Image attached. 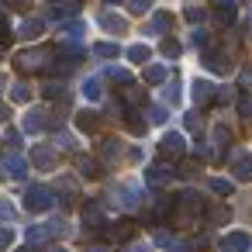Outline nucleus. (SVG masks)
Segmentation results:
<instances>
[{
	"mask_svg": "<svg viewBox=\"0 0 252 252\" xmlns=\"http://www.w3.org/2000/svg\"><path fill=\"white\" fill-rule=\"evenodd\" d=\"M14 66H18L21 73H35V69L49 66V49H28V52H21V56L14 59Z\"/></svg>",
	"mask_w": 252,
	"mask_h": 252,
	"instance_id": "nucleus-1",
	"label": "nucleus"
},
{
	"mask_svg": "<svg viewBox=\"0 0 252 252\" xmlns=\"http://www.w3.org/2000/svg\"><path fill=\"white\" fill-rule=\"evenodd\" d=\"M52 204H56V193L49 187H28V193H25V207L28 211H49Z\"/></svg>",
	"mask_w": 252,
	"mask_h": 252,
	"instance_id": "nucleus-2",
	"label": "nucleus"
},
{
	"mask_svg": "<svg viewBox=\"0 0 252 252\" xmlns=\"http://www.w3.org/2000/svg\"><path fill=\"white\" fill-rule=\"evenodd\" d=\"M159 152H162L166 159H180V156L187 152V138H183V135H176V131H169V135H162Z\"/></svg>",
	"mask_w": 252,
	"mask_h": 252,
	"instance_id": "nucleus-3",
	"label": "nucleus"
},
{
	"mask_svg": "<svg viewBox=\"0 0 252 252\" xmlns=\"http://www.w3.org/2000/svg\"><path fill=\"white\" fill-rule=\"evenodd\" d=\"M249 245H252V238H249L245 231H231V235L221 238V249H224V252H245Z\"/></svg>",
	"mask_w": 252,
	"mask_h": 252,
	"instance_id": "nucleus-4",
	"label": "nucleus"
},
{
	"mask_svg": "<svg viewBox=\"0 0 252 252\" xmlns=\"http://www.w3.org/2000/svg\"><path fill=\"white\" fill-rule=\"evenodd\" d=\"M169 176H173V166H166V162H156V166H149V173H145V180H149L152 187H162Z\"/></svg>",
	"mask_w": 252,
	"mask_h": 252,
	"instance_id": "nucleus-5",
	"label": "nucleus"
},
{
	"mask_svg": "<svg viewBox=\"0 0 252 252\" xmlns=\"http://www.w3.org/2000/svg\"><path fill=\"white\" fill-rule=\"evenodd\" d=\"M231 159H235V169H231V176H238V180H249V176H252V156H245V152H235Z\"/></svg>",
	"mask_w": 252,
	"mask_h": 252,
	"instance_id": "nucleus-6",
	"label": "nucleus"
},
{
	"mask_svg": "<svg viewBox=\"0 0 252 252\" xmlns=\"http://www.w3.org/2000/svg\"><path fill=\"white\" fill-rule=\"evenodd\" d=\"M214 94H218L214 83H207V80H197V83H193V100H197V104H211Z\"/></svg>",
	"mask_w": 252,
	"mask_h": 252,
	"instance_id": "nucleus-7",
	"label": "nucleus"
},
{
	"mask_svg": "<svg viewBox=\"0 0 252 252\" xmlns=\"http://www.w3.org/2000/svg\"><path fill=\"white\" fill-rule=\"evenodd\" d=\"M32 159H35V166H42V169H52V166H56V152H52V145H38V149L32 152Z\"/></svg>",
	"mask_w": 252,
	"mask_h": 252,
	"instance_id": "nucleus-8",
	"label": "nucleus"
},
{
	"mask_svg": "<svg viewBox=\"0 0 252 252\" xmlns=\"http://www.w3.org/2000/svg\"><path fill=\"white\" fill-rule=\"evenodd\" d=\"M100 28H104V32H111V35H125V28H128V25H125L118 14H100Z\"/></svg>",
	"mask_w": 252,
	"mask_h": 252,
	"instance_id": "nucleus-9",
	"label": "nucleus"
},
{
	"mask_svg": "<svg viewBox=\"0 0 252 252\" xmlns=\"http://www.w3.org/2000/svg\"><path fill=\"white\" fill-rule=\"evenodd\" d=\"M76 125H80V131H97V128H100V114L80 111V114H76Z\"/></svg>",
	"mask_w": 252,
	"mask_h": 252,
	"instance_id": "nucleus-10",
	"label": "nucleus"
},
{
	"mask_svg": "<svg viewBox=\"0 0 252 252\" xmlns=\"http://www.w3.org/2000/svg\"><path fill=\"white\" fill-rule=\"evenodd\" d=\"M169 25H173V18H169L166 11H159V14L152 18V25H149V35H166V32H169Z\"/></svg>",
	"mask_w": 252,
	"mask_h": 252,
	"instance_id": "nucleus-11",
	"label": "nucleus"
},
{
	"mask_svg": "<svg viewBox=\"0 0 252 252\" xmlns=\"http://www.w3.org/2000/svg\"><path fill=\"white\" fill-rule=\"evenodd\" d=\"M204 66H207L211 73H224V69H228V56H221V52H207V56H204Z\"/></svg>",
	"mask_w": 252,
	"mask_h": 252,
	"instance_id": "nucleus-12",
	"label": "nucleus"
},
{
	"mask_svg": "<svg viewBox=\"0 0 252 252\" xmlns=\"http://www.w3.org/2000/svg\"><path fill=\"white\" fill-rule=\"evenodd\" d=\"M131 235H135V224H131V221H118V224L111 228V238H114V242H128Z\"/></svg>",
	"mask_w": 252,
	"mask_h": 252,
	"instance_id": "nucleus-13",
	"label": "nucleus"
},
{
	"mask_svg": "<svg viewBox=\"0 0 252 252\" xmlns=\"http://www.w3.org/2000/svg\"><path fill=\"white\" fill-rule=\"evenodd\" d=\"M42 128H45V111H28L25 131H42Z\"/></svg>",
	"mask_w": 252,
	"mask_h": 252,
	"instance_id": "nucleus-14",
	"label": "nucleus"
},
{
	"mask_svg": "<svg viewBox=\"0 0 252 252\" xmlns=\"http://www.w3.org/2000/svg\"><path fill=\"white\" fill-rule=\"evenodd\" d=\"M166 66H149L145 69V83H152V87H159V83H166Z\"/></svg>",
	"mask_w": 252,
	"mask_h": 252,
	"instance_id": "nucleus-15",
	"label": "nucleus"
},
{
	"mask_svg": "<svg viewBox=\"0 0 252 252\" xmlns=\"http://www.w3.org/2000/svg\"><path fill=\"white\" fill-rule=\"evenodd\" d=\"M7 173H11L14 180H21V176L28 173V162H25L21 156H11V159H7Z\"/></svg>",
	"mask_w": 252,
	"mask_h": 252,
	"instance_id": "nucleus-16",
	"label": "nucleus"
},
{
	"mask_svg": "<svg viewBox=\"0 0 252 252\" xmlns=\"http://www.w3.org/2000/svg\"><path fill=\"white\" fill-rule=\"evenodd\" d=\"M42 28H45V25H42L38 18H28V21L21 25V38H35V35H42Z\"/></svg>",
	"mask_w": 252,
	"mask_h": 252,
	"instance_id": "nucleus-17",
	"label": "nucleus"
},
{
	"mask_svg": "<svg viewBox=\"0 0 252 252\" xmlns=\"http://www.w3.org/2000/svg\"><path fill=\"white\" fill-rule=\"evenodd\" d=\"M28 97H32V87H28V83H14V90H11V100H14V104H25Z\"/></svg>",
	"mask_w": 252,
	"mask_h": 252,
	"instance_id": "nucleus-18",
	"label": "nucleus"
},
{
	"mask_svg": "<svg viewBox=\"0 0 252 252\" xmlns=\"http://www.w3.org/2000/svg\"><path fill=\"white\" fill-rule=\"evenodd\" d=\"M28 242H32V245H45V242H49V228H38V224L28 228Z\"/></svg>",
	"mask_w": 252,
	"mask_h": 252,
	"instance_id": "nucleus-19",
	"label": "nucleus"
},
{
	"mask_svg": "<svg viewBox=\"0 0 252 252\" xmlns=\"http://www.w3.org/2000/svg\"><path fill=\"white\" fill-rule=\"evenodd\" d=\"M94 52H97V56H100V59H114V56H118V52H121V49H118V45H114V42H100V45H97V49H94Z\"/></svg>",
	"mask_w": 252,
	"mask_h": 252,
	"instance_id": "nucleus-20",
	"label": "nucleus"
},
{
	"mask_svg": "<svg viewBox=\"0 0 252 252\" xmlns=\"http://www.w3.org/2000/svg\"><path fill=\"white\" fill-rule=\"evenodd\" d=\"M125 100H128L131 107H138V104L145 100V90H142V87H128V90H125Z\"/></svg>",
	"mask_w": 252,
	"mask_h": 252,
	"instance_id": "nucleus-21",
	"label": "nucleus"
},
{
	"mask_svg": "<svg viewBox=\"0 0 252 252\" xmlns=\"http://www.w3.org/2000/svg\"><path fill=\"white\" fill-rule=\"evenodd\" d=\"M228 218H231V211H228V207H211V214H207V221H211V224H224Z\"/></svg>",
	"mask_w": 252,
	"mask_h": 252,
	"instance_id": "nucleus-22",
	"label": "nucleus"
},
{
	"mask_svg": "<svg viewBox=\"0 0 252 252\" xmlns=\"http://www.w3.org/2000/svg\"><path fill=\"white\" fill-rule=\"evenodd\" d=\"M145 128H149V125H145L138 114H128V131H131V135H145Z\"/></svg>",
	"mask_w": 252,
	"mask_h": 252,
	"instance_id": "nucleus-23",
	"label": "nucleus"
},
{
	"mask_svg": "<svg viewBox=\"0 0 252 252\" xmlns=\"http://www.w3.org/2000/svg\"><path fill=\"white\" fill-rule=\"evenodd\" d=\"M128 59H131V63H145V59H149V49H145V45H131V49H128Z\"/></svg>",
	"mask_w": 252,
	"mask_h": 252,
	"instance_id": "nucleus-24",
	"label": "nucleus"
},
{
	"mask_svg": "<svg viewBox=\"0 0 252 252\" xmlns=\"http://www.w3.org/2000/svg\"><path fill=\"white\" fill-rule=\"evenodd\" d=\"M63 94H66V83H59V80H56V83H45V97H49V100H56V97H63Z\"/></svg>",
	"mask_w": 252,
	"mask_h": 252,
	"instance_id": "nucleus-25",
	"label": "nucleus"
},
{
	"mask_svg": "<svg viewBox=\"0 0 252 252\" xmlns=\"http://www.w3.org/2000/svg\"><path fill=\"white\" fill-rule=\"evenodd\" d=\"M180 52H183V49H180V42H173V38H166V42H162V56H169V59H176Z\"/></svg>",
	"mask_w": 252,
	"mask_h": 252,
	"instance_id": "nucleus-26",
	"label": "nucleus"
},
{
	"mask_svg": "<svg viewBox=\"0 0 252 252\" xmlns=\"http://www.w3.org/2000/svg\"><path fill=\"white\" fill-rule=\"evenodd\" d=\"M107 76H111V80H118V83H131V73H128V69H118V66H111V69H107Z\"/></svg>",
	"mask_w": 252,
	"mask_h": 252,
	"instance_id": "nucleus-27",
	"label": "nucleus"
},
{
	"mask_svg": "<svg viewBox=\"0 0 252 252\" xmlns=\"http://www.w3.org/2000/svg\"><path fill=\"white\" fill-rule=\"evenodd\" d=\"M7 42H11V21L0 14V45H7Z\"/></svg>",
	"mask_w": 252,
	"mask_h": 252,
	"instance_id": "nucleus-28",
	"label": "nucleus"
},
{
	"mask_svg": "<svg viewBox=\"0 0 252 252\" xmlns=\"http://www.w3.org/2000/svg\"><path fill=\"white\" fill-rule=\"evenodd\" d=\"M83 32H87V28H83V21H73V25H66V35H69L73 42H76V38H83Z\"/></svg>",
	"mask_w": 252,
	"mask_h": 252,
	"instance_id": "nucleus-29",
	"label": "nucleus"
},
{
	"mask_svg": "<svg viewBox=\"0 0 252 252\" xmlns=\"http://www.w3.org/2000/svg\"><path fill=\"white\" fill-rule=\"evenodd\" d=\"M83 94H87L90 100H97V97H100V83H97V80H87V83H83Z\"/></svg>",
	"mask_w": 252,
	"mask_h": 252,
	"instance_id": "nucleus-30",
	"label": "nucleus"
},
{
	"mask_svg": "<svg viewBox=\"0 0 252 252\" xmlns=\"http://www.w3.org/2000/svg\"><path fill=\"white\" fill-rule=\"evenodd\" d=\"M76 166H80L87 176H94V173H97V162H94V159H87V156H80V159H76Z\"/></svg>",
	"mask_w": 252,
	"mask_h": 252,
	"instance_id": "nucleus-31",
	"label": "nucleus"
},
{
	"mask_svg": "<svg viewBox=\"0 0 252 252\" xmlns=\"http://www.w3.org/2000/svg\"><path fill=\"white\" fill-rule=\"evenodd\" d=\"M128 7H131V14H145L152 7V0H128Z\"/></svg>",
	"mask_w": 252,
	"mask_h": 252,
	"instance_id": "nucleus-32",
	"label": "nucleus"
},
{
	"mask_svg": "<svg viewBox=\"0 0 252 252\" xmlns=\"http://www.w3.org/2000/svg\"><path fill=\"white\" fill-rule=\"evenodd\" d=\"M187 21H193V25H197V21H204V7L190 4V7H187Z\"/></svg>",
	"mask_w": 252,
	"mask_h": 252,
	"instance_id": "nucleus-33",
	"label": "nucleus"
},
{
	"mask_svg": "<svg viewBox=\"0 0 252 252\" xmlns=\"http://www.w3.org/2000/svg\"><path fill=\"white\" fill-rule=\"evenodd\" d=\"M166 100H169V104H173V100H180V80L166 83Z\"/></svg>",
	"mask_w": 252,
	"mask_h": 252,
	"instance_id": "nucleus-34",
	"label": "nucleus"
},
{
	"mask_svg": "<svg viewBox=\"0 0 252 252\" xmlns=\"http://www.w3.org/2000/svg\"><path fill=\"white\" fill-rule=\"evenodd\" d=\"M0 221H14V207H11V200H0Z\"/></svg>",
	"mask_w": 252,
	"mask_h": 252,
	"instance_id": "nucleus-35",
	"label": "nucleus"
},
{
	"mask_svg": "<svg viewBox=\"0 0 252 252\" xmlns=\"http://www.w3.org/2000/svg\"><path fill=\"white\" fill-rule=\"evenodd\" d=\"M211 190L214 193H231V183L228 180H211Z\"/></svg>",
	"mask_w": 252,
	"mask_h": 252,
	"instance_id": "nucleus-36",
	"label": "nucleus"
},
{
	"mask_svg": "<svg viewBox=\"0 0 252 252\" xmlns=\"http://www.w3.org/2000/svg\"><path fill=\"white\" fill-rule=\"evenodd\" d=\"M149 118H152V125H162V121H166V107H152Z\"/></svg>",
	"mask_w": 252,
	"mask_h": 252,
	"instance_id": "nucleus-37",
	"label": "nucleus"
},
{
	"mask_svg": "<svg viewBox=\"0 0 252 252\" xmlns=\"http://www.w3.org/2000/svg\"><path fill=\"white\" fill-rule=\"evenodd\" d=\"M183 121H187V128H190V131H197V128H200V114H197V111H190Z\"/></svg>",
	"mask_w": 252,
	"mask_h": 252,
	"instance_id": "nucleus-38",
	"label": "nucleus"
},
{
	"mask_svg": "<svg viewBox=\"0 0 252 252\" xmlns=\"http://www.w3.org/2000/svg\"><path fill=\"white\" fill-rule=\"evenodd\" d=\"M11 242H14V231L11 228H0V249H7Z\"/></svg>",
	"mask_w": 252,
	"mask_h": 252,
	"instance_id": "nucleus-39",
	"label": "nucleus"
},
{
	"mask_svg": "<svg viewBox=\"0 0 252 252\" xmlns=\"http://www.w3.org/2000/svg\"><path fill=\"white\" fill-rule=\"evenodd\" d=\"M238 111H242L245 118H252V97H242V100H238Z\"/></svg>",
	"mask_w": 252,
	"mask_h": 252,
	"instance_id": "nucleus-40",
	"label": "nucleus"
},
{
	"mask_svg": "<svg viewBox=\"0 0 252 252\" xmlns=\"http://www.w3.org/2000/svg\"><path fill=\"white\" fill-rule=\"evenodd\" d=\"M7 4H11L14 11H28V7H32V0H7Z\"/></svg>",
	"mask_w": 252,
	"mask_h": 252,
	"instance_id": "nucleus-41",
	"label": "nucleus"
},
{
	"mask_svg": "<svg viewBox=\"0 0 252 252\" xmlns=\"http://www.w3.org/2000/svg\"><path fill=\"white\" fill-rule=\"evenodd\" d=\"M193 42H197V45H207L211 38H207V32H200V28H197V32H193Z\"/></svg>",
	"mask_w": 252,
	"mask_h": 252,
	"instance_id": "nucleus-42",
	"label": "nucleus"
},
{
	"mask_svg": "<svg viewBox=\"0 0 252 252\" xmlns=\"http://www.w3.org/2000/svg\"><path fill=\"white\" fill-rule=\"evenodd\" d=\"M18 142H21L18 131H7V135H4V145H18Z\"/></svg>",
	"mask_w": 252,
	"mask_h": 252,
	"instance_id": "nucleus-43",
	"label": "nucleus"
},
{
	"mask_svg": "<svg viewBox=\"0 0 252 252\" xmlns=\"http://www.w3.org/2000/svg\"><path fill=\"white\" fill-rule=\"evenodd\" d=\"M218 94H221V97H218V104H228V100H231V97H235V94H231V90H218Z\"/></svg>",
	"mask_w": 252,
	"mask_h": 252,
	"instance_id": "nucleus-44",
	"label": "nucleus"
},
{
	"mask_svg": "<svg viewBox=\"0 0 252 252\" xmlns=\"http://www.w3.org/2000/svg\"><path fill=\"white\" fill-rule=\"evenodd\" d=\"M4 118H7V107H0V121H4Z\"/></svg>",
	"mask_w": 252,
	"mask_h": 252,
	"instance_id": "nucleus-45",
	"label": "nucleus"
},
{
	"mask_svg": "<svg viewBox=\"0 0 252 252\" xmlns=\"http://www.w3.org/2000/svg\"><path fill=\"white\" fill-rule=\"evenodd\" d=\"M214 4H235V0H214Z\"/></svg>",
	"mask_w": 252,
	"mask_h": 252,
	"instance_id": "nucleus-46",
	"label": "nucleus"
},
{
	"mask_svg": "<svg viewBox=\"0 0 252 252\" xmlns=\"http://www.w3.org/2000/svg\"><path fill=\"white\" fill-rule=\"evenodd\" d=\"M4 87H7V80H4V76H0V90H4Z\"/></svg>",
	"mask_w": 252,
	"mask_h": 252,
	"instance_id": "nucleus-47",
	"label": "nucleus"
},
{
	"mask_svg": "<svg viewBox=\"0 0 252 252\" xmlns=\"http://www.w3.org/2000/svg\"><path fill=\"white\" fill-rule=\"evenodd\" d=\"M18 252H35V249H32V245H28V249H18Z\"/></svg>",
	"mask_w": 252,
	"mask_h": 252,
	"instance_id": "nucleus-48",
	"label": "nucleus"
},
{
	"mask_svg": "<svg viewBox=\"0 0 252 252\" xmlns=\"http://www.w3.org/2000/svg\"><path fill=\"white\" fill-rule=\"evenodd\" d=\"M49 252H66V249H49Z\"/></svg>",
	"mask_w": 252,
	"mask_h": 252,
	"instance_id": "nucleus-49",
	"label": "nucleus"
}]
</instances>
